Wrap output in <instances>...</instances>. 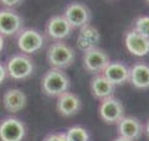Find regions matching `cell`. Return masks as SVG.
Masks as SVG:
<instances>
[{"label": "cell", "mask_w": 149, "mask_h": 141, "mask_svg": "<svg viewBox=\"0 0 149 141\" xmlns=\"http://www.w3.org/2000/svg\"><path fill=\"white\" fill-rule=\"evenodd\" d=\"M82 63L88 73L91 74H101L104 72L107 66L111 63L109 56L100 47L92 48L90 51H86L82 55Z\"/></svg>", "instance_id": "cell-7"}, {"label": "cell", "mask_w": 149, "mask_h": 141, "mask_svg": "<svg viewBox=\"0 0 149 141\" xmlns=\"http://www.w3.org/2000/svg\"><path fill=\"white\" fill-rule=\"evenodd\" d=\"M124 46L128 52L136 57H144L149 53V39L144 37L133 29L125 32Z\"/></svg>", "instance_id": "cell-11"}, {"label": "cell", "mask_w": 149, "mask_h": 141, "mask_svg": "<svg viewBox=\"0 0 149 141\" xmlns=\"http://www.w3.org/2000/svg\"><path fill=\"white\" fill-rule=\"evenodd\" d=\"M82 108V102L77 94L66 92L61 94L56 100V110L61 116L70 118L76 115Z\"/></svg>", "instance_id": "cell-12"}, {"label": "cell", "mask_w": 149, "mask_h": 141, "mask_svg": "<svg viewBox=\"0 0 149 141\" xmlns=\"http://www.w3.org/2000/svg\"><path fill=\"white\" fill-rule=\"evenodd\" d=\"M116 126H117L118 136H123L133 141L138 140L144 133V125L141 120L134 116H124Z\"/></svg>", "instance_id": "cell-14"}, {"label": "cell", "mask_w": 149, "mask_h": 141, "mask_svg": "<svg viewBox=\"0 0 149 141\" xmlns=\"http://www.w3.org/2000/svg\"><path fill=\"white\" fill-rule=\"evenodd\" d=\"M146 3L148 4V5H149V0H146Z\"/></svg>", "instance_id": "cell-27"}, {"label": "cell", "mask_w": 149, "mask_h": 141, "mask_svg": "<svg viewBox=\"0 0 149 141\" xmlns=\"http://www.w3.org/2000/svg\"><path fill=\"white\" fill-rule=\"evenodd\" d=\"M70 86V78L63 69L50 68L41 78V91L51 98H58L61 94L68 92Z\"/></svg>", "instance_id": "cell-1"}, {"label": "cell", "mask_w": 149, "mask_h": 141, "mask_svg": "<svg viewBox=\"0 0 149 141\" xmlns=\"http://www.w3.org/2000/svg\"><path fill=\"white\" fill-rule=\"evenodd\" d=\"M73 27L65 15H54L45 24V32L54 41H63L72 34Z\"/></svg>", "instance_id": "cell-10"}, {"label": "cell", "mask_w": 149, "mask_h": 141, "mask_svg": "<svg viewBox=\"0 0 149 141\" xmlns=\"http://www.w3.org/2000/svg\"><path fill=\"white\" fill-rule=\"evenodd\" d=\"M65 134L67 141H90V133L80 125L71 126Z\"/></svg>", "instance_id": "cell-19"}, {"label": "cell", "mask_w": 149, "mask_h": 141, "mask_svg": "<svg viewBox=\"0 0 149 141\" xmlns=\"http://www.w3.org/2000/svg\"><path fill=\"white\" fill-rule=\"evenodd\" d=\"M4 39H5V37H4V36H0V42H1V48H0V50H4Z\"/></svg>", "instance_id": "cell-26"}, {"label": "cell", "mask_w": 149, "mask_h": 141, "mask_svg": "<svg viewBox=\"0 0 149 141\" xmlns=\"http://www.w3.org/2000/svg\"><path fill=\"white\" fill-rule=\"evenodd\" d=\"M9 77V70L6 68L5 62H1L0 64V83H4V81Z\"/></svg>", "instance_id": "cell-23"}, {"label": "cell", "mask_w": 149, "mask_h": 141, "mask_svg": "<svg viewBox=\"0 0 149 141\" xmlns=\"http://www.w3.org/2000/svg\"><path fill=\"white\" fill-rule=\"evenodd\" d=\"M98 115L103 123L108 125H117L125 116L123 103L114 95L106 98V99L100 102Z\"/></svg>", "instance_id": "cell-5"}, {"label": "cell", "mask_w": 149, "mask_h": 141, "mask_svg": "<svg viewBox=\"0 0 149 141\" xmlns=\"http://www.w3.org/2000/svg\"><path fill=\"white\" fill-rule=\"evenodd\" d=\"M42 141H67V138L65 133H52L49 134Z\"/></svg>", "instance_id": "cell-21"}, {"label": "cell", "mask_w": 149, "mask_h": 141, "mask_svg": "<svg viewBox=\"0 0 149 141\" xmlns=\"http://www.w3.org/2000/svg\"><path fill=\"white\" fill-rule=\"evenodd\" d=\"M26 126L20 119L8 116L0 123V140L1 141H22L26 136Z\"/></svg>", "instance_id": "cell-9"}, {"label": "cell", "mask_w": 149, "mask_h": 141, "mask_svg": "<svg viewBox=\"0 0 149 141\" xmlns=\"http://www.w3.org/2000/svg\"><path fill=\"white\" fill-rule=\"evenodd\" d=\"M27 104L26 94L17 88H10L3 95V106L8 113H19Z\"/></svg>", "instance_id": "cell-15"}, {"label": "cell", "mask_w": 149, "mask_h": 141, "mask_svg": "<svg viewBox=\"0 0 149 141\" xmlns=\"http://www.w3.org/2000/svg\"><path fill=\"white\" fill-rule=\"evenodd\" d=\"M24 0H0L3 8H9V9H15L20 6Z\"/></svg>", "instance_id": "cell-22"}, {"label": "cell", "mask_w": 149, "mask_h": 141, "mask_svg": "<svg viewBox=\"0 0 149 141\" xmlns=\"http://www.w3.org/2000/svg\"><path fill=\"white\" fill-rule=\"evenodd\" d=\"M129 83L137 89H149V64L142 61L133 63Z\"/></svg>", "instance_id": "cell-18"}, {"label": "cell", "mask_w": 149, "mask_h": 141, "mask_svg": "<svg viewBox=\"0 0 149 141\" xmlns=\"http://www.w3.org/2000/svg\"><path fill=\"white\" fill-rule=\"evenodd\" d=\"M113 141H133V140H129V139H125L123 136H118V138H116Z\"/></svg>", "instance_id": "cell-25"}, {"label": "cell", "mask_w": 149, "mask_h": 141, "mask_svg": "<svg viewBox=\"0 0 149 141\" xmlns=\"http://www.w3.org/2000/svg\"><path fill=\"white\" fill-rule=\"evenodd\" d=\"M65 17L67 19V21L71 24L73 29H82L83 26L90 25L91 21V10L86 6L85 4L80 1H72L65 8L63 11Z\"/></svg>", "instance_id": "cell-8"}, {"label": "cell", "mask_w": 149, "mask_h": 141, "mask_svg": "<svg viewBox=\"0 0 149 141\" xmlns=\"http://www.w3.org/2000/svg\"><path fill=\"white\" fill-rule=\"evenodd\" d=\"M46 44L45 35L36 29H22L16 36V45L22 53L34 55L44 48Z\"/></svg>", "instance_id": "cell-4"}, {"label": "cell", "mask_w": 149, "mask_h": 141, "mask_svg": "<svg viewBox=\"0 0 149 141\" xmlns=\"http://www.w3.org/2000/svg\"><path fill=\"white\" fill-rule=\"evenodd\" d=\"M100 42H101L100 31L97 30L95 26H92L91 24L83 26L82 29H80V31H78L76 45H77V48L82 51V52H86V51H90L92 48L98 47Z\"/></svg>", "instance_id": "cell-13"}, {"label": "cell", "mask_w": 149, "mask_h": 141, "mask_svg": "<svg viewBox=\"0 0 149 141\" xmlns=\"http://www.w3.org/2000/svg\"><path fill=\"white\" fill-rule=\"evenodd\" d=\"M6 68L9 70V77L15 81H22L29 78L35 70L34 59L30 55L26 53H15L6 59Z\"/></svg>", "instance_id": "cell-3"}, {"label": "cell", "mask_w": 149, "mask_h": 141, "mask_svg": "<svg viewBox=\"0 0 149 141\" xmlns=\"http://www.w3.org/2000/svg\"><path fill=\"white\" fill-rule=\"evenodd\" d=\"M24 26V19L15 9L3 8L0 10V35L4 37L17 36Z\"/></svg>", "instance_id": "cell-6"}, {"label": "cell", "mask_w": 149, "mask_h": 141, "mask_svg": "<svg viewBox=\"0 0 149 141\" xmlns=\"http://www.w3.org/2000/svg\"><path fill=\"white\" fill-rule=\"evenodd\" d=\"M144 133H146V135H147V138L149 139V119L147 120V123H146V125H144Z\"/></svg>", "instance_id": "cell-24"}, {"label": "cell", "mask_w": 149, "mask_h": 141, "mask_svg": "<svg viewBox=\"0 0 149 141\" xmlns=\"http://www.w3.org/2000/svg\"><path fill=\"white\" fill-rule=\"evenodd\" d=\"M90 89L93 98H96L98 100H103L106 98L113 97L116 86L107 79V77L103 73H101L92 77L90 83Z\"/></svg>", "instance_id": "cell-17"}, {"label": "cell", "mask_w": 149, "mask_h": 141, "mask_svg": "<svg viewBox=\"0 0 149 141\" xmlns=\"http://www.w3.org/2000/svg\"><path fill=\"white\" fill-rule=\"evenodd\" d=\"M74 58V50L63 41H55L46 50V61L51 68L66 69L73 64Z\"/></svg>", "instance_id": "cell-2"}, {"label": "cell", "mask_w": 149, "mask_h": 141, "mask_svg": "<svg viewBox=\"0 0 149 141\" xmlns=\"http://www.w3.org/2000/svg\"><path fill=\"white\" fill-rule=\"evenodd\" d=\"M132 29L139 32V34L143 35L144 37L149 39V16H147V15L138 16L136 20L133 21Z\"/></svg>", "instance_id": "cell-20"}, {"label": "cell", "mask_w": 149, "mask_h": 141, "mask_svg": "<svg viewBox=\"0 0 149 141\" xmlns=\"http://www.w3.org/2000/svg\"><path fill=\"white\" fill-rule=\"evenodd\" d=\"M103 74L114 86H122V84L129 82L130 68L120 61H113V62L111 61V63L104 69Z\"/></svg>", "instance_id": "cell-16"}]
</instances>
